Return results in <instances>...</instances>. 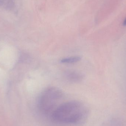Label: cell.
Wrapping results in <instances>:
<instances>
[{
    "label": "cell",
    "instance_id": "obj_1",
    "mask_svg": "<svg viewBox=\"0 0 126 126\" xmlns=\"http://www.w3.org/2000/svg\"><path fill=\"white\" fill-rule=\"evenodd\" d=\"M88 109L77 101L63 103L52 113L50 118L60 124L78 125L83 123L88 117Z\"/></svg>",
    "mask_w": 126,
    "mask_h": 126
},
{
    "label": "cell",
    "instance_id": "obj_2",
    "mask_svg": "<svg viewBox=\"0 0 126 126\" xmlns=\"http://www.w3.org/2000/svg\"><path fill=\"white\" fill-rule=\"evenodd\" d=\"M63 92L56 87L47 88L41 94L38 98L37 108L39 111L44 116L51 117L54 111L62 103Z\"/></svg>",
    "mask_w": 126,
    "mask_h": 126
},
{
    "label": "cell",
    "instance_id": "obj_3",
    "mask_svg": "<svg viewBox=\"0 0 126 126\" xmlns=\"http://www.w3.org/2000/svg\"><path fill=\"white\" fill-rule=\"evenodd\" d=\"M64 75L67 80L71 82H78L81 81L83 79L82 75L75 71H67Z\"/></svg>",
    "mask_w": 126,
    "mask_h": 126
},
{
    "label": "cell",
    "instance_id": "obj_4",
    "mask_svg": "<svg viewBox=\"0 0 126 126\" xmlns=\"http://www.w3.org/2000/svg\"><path fill=\"white\" fill-rule=\"evenodd\" d=\"M15 6V0H0V8L3 9L11 11Z\"/></svg>",
    "mask_w": 126,
    "mask_h": 126
},
{
    "label": "cell",
    "instance_id": "obj_5",
    "mask_svg": "<svg viewBox=\"0 0 126 126\" xmlns=\"http://www.w3.org/2000/svg\"><path fill=\"white\" fill-rule=\"evenodd\" d=\"M81 58L79 56H73L63 58L61 61V62L63 63H73L80 61Z\"/></svg>",
    "mask_w": 126,
    "mask_h": 126
},
{
    "label": "cell",
    "instance_id": "obj_6",
    "mask_svg": "<svg viewBox=\"0 0 126 126\" xmlns=\"http://www.w3.org/2000/svg\"><path fill=\"white\" fill-rule=\"evenodd\" d=\"M123 25L124 26H126V19H125V20H124V21Z\"/></svg>",
    "mask_w": 126,
    "mask_h": 126
}]
</instances>
